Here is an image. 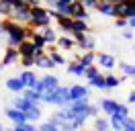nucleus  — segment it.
<instances>
[{"mask_svg": "<svg viewBox=\"0 0 135 131\" xmlns=\"http://www.w3.org/2000/svg\"><path fill=\"white\" fill-rule=\"evenodd\" d=\"M0 31L6 35L8 45H12V47H18V43H23L25 39H29L27 25L15 23V21H10L8 16H2V18H0Z\"/></svg>", "mask_w": 135, "mask_h": 131, "instance_id": "1", "label": "nucleus"}, {"mask_svg": "<svg viewBox=\"0 0 135 131\" xmlns=\"http://www.w3.org/2000/svg\"><path fill=\"white\" fill-rule=\"evenodd\" d=\"M51 21H53V18L49 16V8L41 6V4L31 6V21H29V25H31V27H35V29H41V27L51 25Z\"/></svg>", "mask_w": 135, "mask_h": 131, "instance_id": "2", "label": "nucleus"}, {"mask_svg": "<svg viewBox=\"0 0 135 131\" xmlns=\"http://www.w3.org/2000/svg\"><path fill=\"white\" fill-rule=\"evenodd\" d=\"M72 35H74V39H76V43H78L80 49H84V51H94V49H96V37H94L90 31L72 33Z\"/></svg>", "mask_w": 135, "mask_h": 131, "instance_id": "3", "label": "nucleus"}, {"mask_svg": "<svg viewBox=\"0 0 135 131\" xmlns=\"http://www.w3.org/2000/svg\"><path fill=\"white\" fill-rule=\"evenodd\" d=\"M57 86H59V78H57V76H53V74H45L43 78H39V80H37L35 90L43 94L45 90H55Z\"/></svg>", "mask_w": 135, "mask_h": 131, "instance_id": "4", "label": "nucleus"}, {"mask_svg": "<svg viewBox=\"0 0 135 131\" xmlns=\"http://www.w3.org/2000/svg\"><path fill=\"white\" fill-rule=\"evenodd\" d=\"M17 49H18V55H21V57H29V55H31V57H37L39 53H43V51H45V49L37 47L31 39H25L23 43H18Z\"/></svg>", "mask_w": 135, "mask_h": 131, "instance_id": "5", "label": "nucleus"}, {"mask_svg": "<svg viewBox=\"0 0 135 131\" xmlns=\"http://www.w3.org/2000/svg\"><path fill=\"white\" fill-rule=\"evenodd\" d=\"M4 115H6L8 121H12V125H23V123H27V113L21 111V109H17V106H12V105L6 106Z\"/></svg>", "mask_w": 135, "mask_h": 131, "instance_id": "6", "label": "nucleus"}, {"mask_svg": "<svg viewBox=\"0 0 135 131\" xmlns=\"http://www.w3.org/2000/svg\"><path fill=\"white\" fill-rule=\"evenodd\" d=\"M8 18H10V21H15V23H21V25H29V21H31V6L12 8V12H10Z\"/></svg>", "mask_w": 135, "mask_h": 131, "instance_id": "7", "label": "nucleus"}, {"mask_svg": "<svg viewBox=\"0 0 135 131\" xmlns=\"http://www.w3.org/2000/svg\"><path fill=\"white\" fill-rule=\"evenodd\" d=\"M55 47L61 49V51H72V49H76V47H78V43H76V39H74V35L64 33V35H59V37H57Z\"/></svg>", "mask_w": 135, "mask_h": 131, "instance_id": "8", "label": "nucleus"}, {"mask_svg": "<svg viewBox=\"0 0 135 131\" xmlns=\"http://www.w3.org/2000/svg\"><path fill=\"white\" fill-rule=\"evenodd\" d=\"M96 64H98V68H104L110 72L117 68V57L110 55V53H96Z\"/></svg>", "mask_w": 135, "mask_h": 131, "instance_id": "9", "label": "nucleus"}, {"mask_svg": "<svg viewBox=\"0 0 135 131\" xmlns=\"http://www.w3.org/2000/svg\"><path fill=\"white\" fill-rule=\"evenodd\" d=\"M18 59H21V55H18L17 47L8 45V47L4 49V55H2V64L4 66H15V64H18Z\"/></svg>", "mask_w": 135, "mask_h": 131, "instance_id": "10", "label": "nucleus"}, {"mask_svg": "<svg viewBox=\"0 0 135 131\" xmlns=\"http://www.w3.org/2000/svg\"><path fill=\"white\" fill-rule=\"evenodd\" d=\"M35 68H41V70H51V68H55V62L51 59V55L47 51H43L39 55L35 57Z\"/></svg>", "mask_w": 135, "mask_h": 131, "instance_id": "11", "label": "nucleus"}, {"mask_svg": "<svg viewBox=\"0 0 135 131\" xmlns=\"http://www.w3.org/2000/svg\"><path fill=\"white\" fill-rule=\"evenodd\" d=\"M90 96V88L84 86V84H74L70 86V100H78V98Z\"/></svg>", "mask_w": 135, "mask_h": 131, "instance_id": "12", "label": "nucleus"}, {"mask_svg": "<svg viewBox=\"0 0 135 131\" xmlns=\"http://www.w3.org/2000/svg\"><path fill=\"white\" fill-rule=\"evenodd\" d=\"M94 10H98V12L104 15V16H115V4H113L110 0H96Z\"/></svg>", "mask_w": 135, "mask_h": 131, "instance_id": "13", "label": "nucleus"}, {"mask_svg": "<svg viewBox=\"0 0 135 131\" xmlns=\"http://www.w3.org/2000/svg\"><path fill=\"white\" fill-rule=\"evenodd\" d=\"M39 33L43 35V39H45V43H47V45H55V43H57V37H59V35L55 33V29H53L51 25L41 27V29H39Z\"/></svg>", "mask_w": 135, "mask_h": 131, "instance_id": "14", "label": "nucleus"}, {"mask_svg": "<svg viewBox=\"0 0 135 131\" xmlns=\"http://www.w3.org/2000/svg\"><path fill=\"white\" fill-rule=\"evenodd\" d=\"M88 8L82 4V2H78V0H74L72 2V18H84V21H88Z\"/></svg>", "mask_w": 135, "mask_h": 131, "instance_id": "15", "label": "nucleus"}, {"mask_svg": "<svg viewBox=\"0 0 135 131\" xmlns=\"http://www.w3.org/2000/svg\"><path fill=\"white\" fill-rule=\"evenodd\" d=\"M18 76H21V80H23V84H25L27 88H35V84H37V80H39L33 70H25V68H23V72L18 74Z\"/></svg>", "mask_w": 135, "mask_h": 131, "instance_id": "16", "label": "nucleus"}, {"mask_svg": "<svg viewBox=\"0 0 135 131\" xmlns=\"http://www.w3.org/2000/svg\"><path fill=\"white\" fill-rule=\"evenodd\" d=\"M6 88H8L10 92H17V94H21V92H23L27 86L23 84L21 76H12V78H8V80H6Z\"/></svg>", "mask_w": 135, "mask_h": 131, "instance_id": "17", "label": "nucleus"}, {"mask_svg": "<svg viewBox=\"0 0 135 131\" xmlns=\"http://www.w3.org/2000/svg\"><path fill=\"white\" fill-rule=\"evenodd\" d=\"M98 109H100L104 115L110 117V115L115 113V109H117V100H115V98H102L100 102H98Z\"/></svg>", "mask_w": 135, "mask_h": 131, "instance_id": "18", "label": "nucleus"}, {"mask_svg": "<svg viewBox=\"0 0 135 131\" xmlns=\"http://www.w3.org/2000/svg\"><path fill=\"white\" fill-rule=\"evenodd\" d=\"M55 23H57V27H59L64 33H70V35H72V23H74V18H72V16L59 15L57 18H55Z\"/></svg>", "mask_w": 135, "mask_h": 131, "instance_id": "19", "label": "nucleus"}, {"mask_svg": "<svg viewBox=\"0 0 135 131\" xmlns=\"http://www.w3.org/2000/svg\"><path fill=\"white\" fill-rule=\"evenodd\" d=\"M33 105H37V102H31V100H29V98H25L23 94H21V96L17 94V98H12V106H17V109H21V111H25V113H27V111H29Z\"/></svg>", "mask_w": 135, "mask_h": 131, "instance_id": "20", "label": "nucleus"}, {"mask_svg": "<svg viewBox=\"0 0 135 131\" xmlns=\"http://www.w3.org/2000/svg\"><path fill=\"white\" fill-rule=\"evenodd\" d=\"M88 86L98 88V90H107V78H104V74H96L94 78H90V80H88Z\"/></svg>", "mask_w": 135, "mask_h": 131, "instance_id": "21", "label": "nucleus"}, {"mask_svg": "<svg viewBox=\"0 0 135 131\" xmlns=\"http://www.w3.org/2000/svg\"><path fill=\"white\" fill-rule=\"evenodd\" d=\"M115 16H129V0H121L115 2Z\"/></svg>", "mask_w": 135, "mask_h": 131, "instance_id": "22", "label": "nucleus"}, {"mask_svg": "<svg viewBox=\"0 0 135 131\" xmlns=\"http://www.w3.org/2000/svg\"><path fill=\"white\" fill-rule=\"evenodd\" d=\"M66 70H68V74H72V76H84V66L80 64V62H70V64L66 66Z\"/></svg>", "mask_w": 135, "mask_h": 131, "instance_id": "23", "label": "nucleus"}, {"mask_svg": "<svg viewBox=\"0 0 135 131\" xmlns=\"http://www.w3.org/2000/svg\"><path fill=\"white\" fill-rule=\"evenodd\" d=\"M94 131H113L110 129V121L107 117H96L94 119Z\"/></svg>", "mask_w": 135, "mask_h": 131, "instance_id": "24", "label": "nucleus"}, {"mask_svg": "<svg viewBox=\"0 0 135 131\" xmlns=\"http://www.w3.org/2000/svg\"><path fill=\"white\" fill-rule=\"evenodd\" d=\"M109 121H110V129H113V131H123V127H125V121H127V119L119 117V115H110Z\"/></svg>", "mask_w": 135, "mask_h": 131, "instance_id": "25", "label": "nucleus"}, {"mask_svg": "<svg viewBox=\"0 0 135 131\" xmlns=\"http://www.w3.org/2000/svg\"><path fill=\"white\" fill-rule=\"evenodd\" d=\"M41 106H39V102H37V105H33L31 106V109H29V111H27V121H39V119H41Z\"/></svg>", "mask_w": 135, "mask_h": 131, "instance_id": "26", "label": "nucleus"}, {"mask_svg": "<svg viewBox=\"0 0 135 131\" xmlns=\"http://www.w3.org/2000/svg\"><path fill=\"white\" fill-rule=\"evenodd\" d=\"M45 49H47V47H45ZM47 53H49V55H51V59L55 62V66H66V62H68V59H66L64 55H61V53H59V51H57L55 47H53V45H51V49H47Z\"/></svg>", "mask_w": 135, "mask_h": 131, "instance_id": "27", "label": "nucleus"}, {"mask_svg": "<svg viewBox=\"0 0 135 131\" xmlns=\"http://www.w3.org/2000/svg\"><path fill=\"white\" fill-rule=\"evenodd\" d=\"M78 62L84 66V68H86V66H92V64H96V53H94V51H84Z\"/></svg>", "mask_w": 135, "mask_h": 131, "instance_id": "28", "label": "nucleus"}, {"mask_svg": "<svg viewBox=\"0 0 135 131\" xmlns=\"http://www.w3.org/2000/svg\"><path fill=\"white\" fill-rule=\"evenodd\" d=\"M90 31L88 29V23H86L84 18H74V23H72V33H86Z\"/></svg>", "mask_w": 135, "mask_h": 131, "instance_id": "29", "label": "nucleus"}, {"mask_svg": "<svg viewBox=\"0 0 135 131\" xmlns=\"http://www.w3.org/2000/svg\"><path fill=\"white\" fill-rule=\"evenodd\" d=\"M119 70H121V74H123L125 78H135V64L123 62V64H119Z\"/></svg>", "mask_w": 135, "mask_h": 131, "instance_id": "30", "label": "nucleus"}, {"mask_svg": "<svg viewBox=\"0 0 135 131\" xmlns=\"http://www.w3.org/2000/svg\"><path fill=\"white\" fill-rule=\"evenodd\" d=\"M104 78H107V90L119 88V86H121V80H123V78H119L115 74H104Z\"/></svg>", "mask_w": 135, "mask_h": 131, "instance_id": "31", "label": "nucleus"}, {"mask_svg": "<svg viewBox=\"0 0 135 131\" xmlns=\"http://www.w3.org/2000/svg\"><path fill=\"white\" fill-rule=\"evenodd\" d=\"M21 94H23L25 98H29L31 102H41V92H37L35 88H25Z\"/></svg>", "mask_w": 135, "mask_h": 131, "instance_id": "32", "label": "nucleus"}, {"mask_svg": "<svg viewBox=\"0 0 135 131\" xmlns=\"http://www.w3.org/2000/svg\"><path fill=\"white\" fill-rule=\"evenodd\" d=\"M29 39L33 41V43H35V45H37V47H41V49H45V47H47V43H45V39H43V35H41V33H39V29H37V31H35L33 35L29 37Z\"/></svg>", "mask_w": 135, "mask_h": 131, "instance_id": "33", "label": "nucleus"}, {"mask_svg": "<svg viewBox=\"0 0 135 131\" xmlns=\"http://www.w3.org/2000/svg\"><path fill=\"white\" fill-rule=\"evenodd\" d=\"M6 131H37V127L33 125V121H27L23 125H15L12 129H6Z\"/></svg>", "mask_w": 135, "mask_h": 131, "instance_id": "34", "label": "nucleus"}, {"mask_svg": "<svg viewBox=\"0 0 135 131\" xmlns=\"http://www.w3.org/2000/svg\"><path fill=\"white\" fill-rule=\"evenodd\" d=\"M113 115H119V117L127 119V117H129V106H127L125 102H117V109H115V113H113Z\"/></svg>", "mask_w": 135, "mask_h": 131, "instance_id": "35", "label": "nucleus"}, {"mask_svg": "<svg viewBox=\"0 0 135 131\" xmlns=\"http://www.w3.org/2000/svg\"><path fill=\"white\" fill-rule=\"evenodd\" d=\"M96 74H100V68H98V66H86V70H84V78L86 80H90V78H94V76H96Z\"/></svg>", "mask_w": 135, "mask_h": 131, "instance_id": "36", "label": "nucleus"}, {"mask_svg": "<svg viewBox=\"0 0 135 131\" xmlns=\"http://www.w3.org/2000/svg\"><path fill=\"white\" fill-rule=\"evenodd\" d=\"M39 131H61V129H59L57 125L49 119V121H45V123H41V125H39Z\"/></svg>", "mask_w": 135, "mask_h": 131, "instance_id": "37", "label": "nucleus"}, {"mask_svg": "<svg viewBox=\"0 0 135 131\" xmlns=\"http://www.w3.org/2000/svg\"><path fill=\"white\" fill-rule=\"evenodd\" d=\"M10 12H12V6L6 0H0V16H10Z\"/></svg>", "mask_w": 135, "mask_h": 131, "instance_id": "38", "label": "nucleus"}, {"mask_svg": "<svg viewBox=\"0 0 135 131\" xmlns=\"http://www.w3.org/2000/svg\"><path fill=\"white\" fill-rule=\"evenodd\" d=\"M18 62H21V66H23V68H25V70H31V68H35V57H21V59H18Z\"/></svg>", "mask_w": 135, "mask_h": 131, "instance_id": "39", "label": "nucleus"}, {"mask_svg": "<svg viewBox=\"0 0 135 131\" xmlns=\"http://www.w3.org/2000/svg\"><path fill=\"white\" fill-rule=\"evenodd\" d=\"M12 8H25V6H29V2L27 0H6Z\"/></svg>", "mask_w": 135, "mask_h": 131, "instance_id": "40", "label": "nucleus"}, {"mask_svg": "<svg viewBox=\"0 0 135 131\" xmlns=\"http://www.w3.org/2000/svg\"><path fill=\"white\" fill-rule=\"evenodd\" d=\"M115 27L125 29V27H127V18H125V16H115Z\"/></svg>", "mask_w": 135, "mask_h": 131, "instance_id": "41", "label": "nucleus"}, {"mask_svg": "<svg viewBox=\"0 0 135 131\" xmlns=\"http://www.w3.org/2000/svg\"><path fill=\"white\" fill-rule=\"evenodd\" d=\"M98 111H100V109H98L96 105H88V117L96 119V117H98Z\"/></svg>", "mask_w": 135, "mask_h": 131, "instance_id": "42", "label": "nucleus"}, {"mask_svg": "<svg viewBox=\"0 0 135 131\" xmlns=\"http://www.w3.org/2000/svg\"><path fill=\"white\" fill-rule=\"evenodd\" d=\"M121 35H123V39L131 41V39H133V29H129V27H125V31L121 33Z\"/></svg>", "mask_w": 135, "mask_h": 131, "instance_id": "43", "label": "nucleus"}, {"mask_svg": "<svg viewBox=\"0 0 135 131\" xmlns=\"http://www.w3.org/2000/svg\"><path fill=\"white\" fill-rule=\"evenodd\" d=\"M127 102H129V105H135V88L129 92V96H127Z\"/></svg>", "mask_w": 135, "mask_h": 131, "instance_id": "44", "label": "nucleus"}, {"mask_svg": "<svg viewBox=\"0 0 135 131\" xmlns=\"http://www.w3.org/2000/svg\"><path fill=\"white\" fill-rule=\"evenodd\" d=\"M127 27H129V29H135V16H129V18H127Z\"/></svg>", "mask_w": 135, "mask_h": 131, "instance_id": "45", "label": "nucleus"}, {"mask_svg": "<svg viewBox=\"0 0 135 131\" xmlns=\"http://www.w3.org/2000/svg\"><path fill=\"white\" fill-rule=\"evenodd\" d=\"M29 2V6H37V4H41V0H27Z\"/></svg>", "mask_w": 135, "mask_h": 131, "instance_id": "46", "label": "nucleus"}, {"mask_svg": "<svg viewBox=\"0 0 135 131\" xmlns=\"http://www.w3.org/2000/svg\"><path fill=\"white\" fill-rule=\"evenodd\" d=\"M0 131H6V127H4V125H2V123H0Z\"/></svg>", "mask_w": 135, "mask_h": 131, "instance_id": "47", "label": "nucleus"}, {"mask_svg": "<svg viewBox=\"0 0 135 131\" xmlns=\"http://www.w3.org/2000/svg\"><path fill=\"white\" fill-rule=\"evenodd\" d=\"M110 2H113V4H115V2H121V0H110Z\"/></svg>", "mask_w": 135, "mask_h": 131, "instance_id": "48", "label": "nucleus"}, {"mask_svg": "<svg viewBox=\"0 0 135 131\" xmlns=\"http://www.w3.org/2000/svg\"><path fill=\"white\" fill-rule=\"evenodd\" d=\"M2 68H4V64H2V62H0V70H2Z\"/></svg>", "mask_w": 135, "mask_h": 131, "instance_id": "49", "label": "nucleus"}, {"mask_svg": "<svg viewBox=\"0 0 135 131\" xmlns=\"http://www.w3.org/2000/svg\"><path fill=\"white\" fill-rule=\"evenodd\" d=\"M133 53H135V45H133Z\"/></svg>", "mask_w": 135, "mask_h": 131, "instance_id": "50", "label": "nucleus"}, {"mask_svg": "<svg viewBox=\"0 0 135 131\" xmlns=\"http://www.w3.org/2000/svg\"><path fill=\"white\" fill-rule=\"evenodd\" d=\"M76 131H82V129H76Z\"/></svg>", "mask_w": 135, "mask_h": 131, "instance_id": "51", "label": "nucleus"}, {"mask_svg": "<svg viewBox=\"0 0 135 131\" xmlns=\"http://www.w3.org/2000/svg\"><path fill=\"white\" fill-rule=\"evenodd\" d=\"M0 35H2V31H0Z\"/></svg>", "mask_w": 135, "mask_h": 131, "instance_id": "52", "label": "nucleus"}, {"mask_svg": "<svg viewBox=\"0 0 135 131\" xmlns=\"http://www.w3.org/2000/svg\"><path fill=\"white\" fill-rule=\"evenodd\" d=\"M37 131H39V129H37Z\"/></svg>", "mask_w": 135, "mask_h": 131, "instance_id": "53", "label": "nucleus"}]
</instances>
